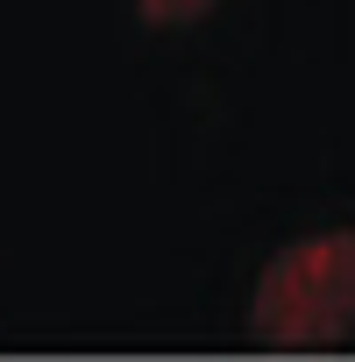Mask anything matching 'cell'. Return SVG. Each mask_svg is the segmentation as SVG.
Here are the masks:
<instances>
[{"label": "cell", "mask_w": 355, "mask_h": 362, "mask_svg": "<svg viewBox=\"0 0 355 362\" xmlns=\"http://www.w3.org/2000/svg\"><path fill=\"white\" fill-rule=\"evenodd\" d=\"M214 8H228V0H135V22L142 29H192Z\"/></svg>", "instance_id": "7a4b0ae2"}, {"label": "cell", "mask_w": 355, "mask_h": 362, "mask_svg": "<svg viewBox=\"0 0 355 362\" xmlns=\"http://www.w3.org/2000/svg\"><path fill=\"white\" fill-rule=\"evenodd\" d=\"M355 334V228H320L284 242L249 298V341L277 355L334 348Z\"/></svg>", "instance_id": "6da1fadb"}]
</instances>
